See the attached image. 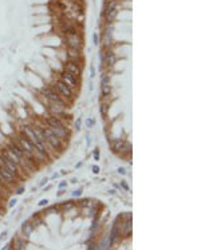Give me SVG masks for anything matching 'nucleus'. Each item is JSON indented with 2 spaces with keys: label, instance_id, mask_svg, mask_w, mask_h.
I'll return each mask as SVG.
<instances>
[{
  "label": "nucleus",
  "instance_id": "b1692460",
  "mask_svg": "<svg viewBox=\"0 0 201 250\" xmlns=\"http://www.w3.org/2000/svg\"><path fill=\"white\" fill-rule=\"evenodd\" d=\"M52 211H60L59 206H57V205H54V206H50V207H47V209H46L44 214H46V213H47V214H50V213H52Z\"/></svg>",
  "mask_w": 201,
  "mask_h": 250
},
{
  "label": "nucleus",
  "instance_id": "a18cd8bd",
  "mask_svg": "<svg viewBox=\"0 0 201 250\" xmlns=\"http://www.w3.org/2000/svg\"><path fill=\"white\" fill-rule=\"evenodd\" d=\"M76 182H78V181H76V178H73V179H71V183H76Z\"/></svg>",
  "mask_w": 201,
  "mask_h": 250
},
{
  "label": "nucleus",
  "instance_id": "e433bc0d",
  "mask_svg": "<svg viewBox=\"0 0 201 250\" xmlns=\"http://www.w3.org/2000/svg\"><path fill=\"white\" fill-rule=\"evenodd\" d=\"M121 186H122V187H123V189H125L126 191L129 190V186H128V183H126L125 181H122V182H121Z\"/></svg>",
  "mask_w": 201,
  "mask_h": 250
},
{
  "label": "nucleus",
  "instance_id": "ddd939ff",
  "mask_svg": "<svg viewBox=\"0 0 201 250\" xmlns=\"http://www.w3.org/2000/svg\"><path fill=\"white\" fill-rule=\"evenodd\" d=\"M34 225H32V222L31 221H24L23 223H21V236L24 237V238H28V237L32 234V231H34Z\"/></svg>",
  "mask_w": 201,
  "mask_h": 250
},
{
  "label": "nucleus",
  "instance_id": "7c9ffc66",
  "mask_svg": "<svg viewBox=\"0 0 201 250\" xmlns=\"http://www.w3.org/2000/svg\"><path fill=\"white\" fill-rule=\"evenodd\" d=\"M66 187H67V182L66 181H62L59 183V186H58V189H59V190H64Z\"/></svg>",
  "mask_w": 201,
  "mask_h": 250
},
{
  "label": "nucleus",
  "instance_id": "9b49d317",
  "mask_svg": "<svg viewBox=\"0 0 201 250\" xmlns=\"http://www.w3.org/2000/svg\"><path fill=\"white\" fill-rule=\"evenodd\" d=\"M0 175H2L3 179L5 181V183L10 185V186H11V185H14L15 181L18 179V178L15 177V175L12 174L10 170H8V169H5L4 166H0Z\"/></svg>",
  "mask_w": 201,
  "mask_h": 250
},
{
  "label": "nucleus",
  "instance_id": "412c9836",
  "mask_svg": "<svg viewBox=\"0 0 201 250\" xmlns=\"http://www.w3.org/2000/svg\"><path fill=\"white\" fill-rule=\"evenodd\" d=\"M74 207H75V203H74L73 201H69V202H62L59 205L60 211H69V210H71V209H74Z\"/></svg>",
  "mask_w": 201,
  "mask_h": 250
},
{
  "label": "nucleus",
  "instance_id": "ea45409f",
  "mask_svg": "<svg viewBox=\"0 0 201 250\" xmlns=\"http://www.w3.org/2000/svg\"><path fill=\"white\" fill-rule=\"evenodd\" d=\"M90 71H91V75H90V76H91V78H94V76H95V68H94L92 66L90 67Z\"/></svg>",
  "mask_w": 201,
  "mask_h": 250
},
{
  "label": "nucleus",
  "instance_id": "f257e3e1",
  "mask_svg": "<svg viewBox=\"0 0 201 250\" xmlns=\"http://www.w3.org/2000/svg\"><path fill=\"white\" fill-rule=\"evenodd\" d=\"M42 128H43V132H44L46 135V139H47V146L51 147V149H54L55 151H62L63 150V146H64V141L60 139L59 137H58L57 134H55L52 130L47 127V126H44V123L42 125Z\"/></svg>",
  "mask_w": 201,
  "mask_h": 250
},
{
  "label": "nucleus",
  "instance_id": "c9c22d12",
  "mask_svg": "<svg viewBox=\"0 0 201 250\" xmlns=\"http://www.w3.org/2000/svg\"><path fill=\"white\" fill-rule=\"evenodd\" d=\"M47 182H48V178H43V179H42V182H40V183H39V186H40V187H43V186H44L46 183H47Z\"/></svg>",
  "mask_w": 201,
  "mask_h": 250
},
{
  "label": "nucleus",
  "instance_id": "a878e982",
  "mask_svg": "<svg viewBox=\"0 0 201 250\" xmlns=\"http://www.w3.org/2000/svg\"><path fill=\"white\" fill-rule=\"evenodd\" d=\"M94 125H95V120L92 118H87V120H86V126H87V128L94 127Z\"/></svg>",
  "mask_w": 201,
  "mask_h": 250
},
{
  "label": "nucleus",
  "instance_id": "49530a36",
  "mask_svg": "<svg viewBox=\"0 0 201 250\" xmlns=\"http://www.w3.org/2000/svg\"><path fill=\"white\" fill-rule=\"evenodd\" d=\"M80 166H82V162H79V163H76V166H75V167H76V169H78V167H80Z\"/></svg>",
  "mask_w": 201,
  "mask_h": 250
},
{
  "label": "nucleus",
  "instance_id": "6e6552de",
  "mask_svg": "<svg viewBox=\"0 0 201 250\" xmlns=\"http://www.w3.org/2000/svg\"><path fill=\"white\" fill-rule=\"evenodd\" d=\"M66 46H67V48H71V50L80 51V50H82L83 42H82V39H80L79 35L67 36V38H66Z\"/></svg>",
  "mask_w": 201,
  "mask_h": 250
},
{
  "label": "nucleus",
  "instance_id": "f8f14e48",
  "mask_svg": "<svg viewBox=\"0 0 201 250\" xmlns=\"http://www.w3.org/2000/svg\"><path fill=\"white\" fill-rule=\"evenodd\" d=\"M117 62V56L114 54V51H111L110 48H106V52L103 54V64H106L107 67H113Z\"/></svg>",
  "mask_w": 201,
  "mask_h": 250
},
{
  "label": "nucleus",
  "instance_id": "c85d7f7f",
  "mask_svg": "<svg viewBox=\"0 0 201 250\" xmlns=\"http://www.w3.org/2000/svg\"><path fill=\"white\" fill-rule=\"evenodd\" d=\"M47 205H48V199H40L39 203H38L39 207H46Z\"/></svg>",
  "mask_w": 201,
  "mask_h": 250
},
{
  "label": "nucleus",
  "instance_id": "9d476101",
  "mask_svg": "<svg viewBox=\"0 0 201 250\" xmlns=\"http://www.w3.org/2000/svg\"><path fill=\"white\" fill-rule=\"evenodd\" d=\"M4 167L8 169V170H10L16 178L21 177V166L18 165V163H14L10 159H4Z\"/></svg>",
  "mask_w": 201,
  "mask_h": 250
},
{
  "label": "nucleus",
  "instance_id": "cd10ccee",
  "mask_svg": "<svg viewBox=\"0 0 201 250\" xmlns=\"http://www.w3.org/2000/svg\"><path fill=\"white\" fill-rule=\"evenodd\" d=\"M92 157H94V160H99V158H101L99 149H95L94 150V153H92Z\"/></svg>",
  "mask_w": 201,
  "mask_h": 250
},
{
  "label": "nucleus",
  "instance_id": "5701e85b",
  "mask_svg": "<svg viewBox=\"0 0 201 250\" xmlns=\"http://www.w3.org/2000/svg\"><path fill=\"white\" fill-rule=\"evenodd\" d=\"M110 80H111V75H110V74H103L102 78H101V86L110 84Z\"/></svg>",
  "mask_w": 201,
  "mask_h": 250
},
{
  "label": "nucleus",
  "instance_id": "4468645a",
  "mask_svg": "<svg viewBox=\"0 0 201 250\" xmlns=\"http://www.w3.org/2000/svg\"><path fill=\"white\" fill-rule=\"evenodd\" d=\"M118 5H119V0H106V4H105L103 8V16L106 14H109L110 11L118 8Z\"/></svg>",
  "mask_w": 201,
  "mask_h": 250
},
{
  "label": "nucleus",
  "instance_id": "4c0bfd02",
  "mask_svg": "<svg viewBox=\"0 0 201 250\" xmlns=\"http://www.w3.org/2000/svg\"><path fill=\"white\" fill-rule=\"evenodd\" d=\"M5 238H7V231H3V233L0 234V241L5 239Z\"/></svg>",
  "mask_w": 201,
  "mask_h": 250
},
{
  "label": "nucleus",
  "instance_id": "a211bd4d",
  "mask_svg": "<svg viewBox=\"0 0 201 250\" xmlns=\"http://www.w3.org/2000/svg\"><path fill=\"white\" fill-rule=\"evenodd\" d=\"M63 32L66 33L67 36H73V35H78V30L75 28L74 26H71V24H66V26L63 27Z\"/></svg>",
  "mask_w": 201,
  "mask_h": 250
},
{
  "label": "nucleus",
  "instance_id": "de8ad7c7",
  "mask_svg": "<svg viewBox=\"0 0 201 250\" xmlns=\"http://www.w3.org/2000/svg\"><path fill=\"white\" fill-rule=\"evenodd\" d=\"M60 174H62V175H66V174H67V171H66V170H62Z\"/></svg>",
  "mask_w": 201,
  "mask_h": 250
},
{
  "label": "nucleus",
  "instance_id": "2eb2a0df",
  "mask_svg": "<svg viewBox=\"0 0 201 250\" xmlns=\"http://www.w3.org/2000/svg\"><path fill=\"white\" fill-rule=\"evenodd\" d=\"M67 60H75V62H82V54L78 50H71L67 48Z\"/></svg>",
  "mask_w": 201,
  "mask_h": 250
},
{
  "label": "nucleus",
  "instance_id": "aec40b11",
  "mask_svg": "<svg viewBox=\"0 0 201 250\" xmlns=\"http://www.w3.org/2000/svg\"><path fill=\"white\" fill-rule=\"evenodd\" d=\"M30 221L32 222L34 227H38V226H40V225H43V218L40 217V213H35Z\"/></svg>",
  "mask_w": 201,
  "mask_h": 250
},
{
  "label": "nucleus",
  "instance_id": "4be33fe9",
  "mask_svg": "<svg viewBox=\"0 0 201 250\" xmlns=\"http://www.w3.org/2000/svg\"><path fill=\"white\" fill-rule=\"evenodd\" d=\"M111 91H113V88H111L110 84H105V86H101V94L103 98H109L111 95Z\"/></svg>",
  "mask_w": 201,
  "mask_h": 250
},
{
  "label": "nucleus",
  "instance_id": "dca6fc26",
  "mask_svg": "<svg viewBox=\"0 0 201 250\" xmlns=\"http://www.w3.org/2000/svg\"><path fill=\"white\" fill-rule=\"evenodd\" d=\"M117 16H118V8H115V10L110 11L109 14L105 15V20H106L107 24H110V23H113V21L117 19Z\"/></svg>",
  "mask_w": 201,
  "mask_h": 250
},
{
  "label": "nucleus",
  "instance_id": "bb28decb",
  "mask_svg": "<svg viewBox=\"0 0 201 250\" xmlns=\"http://www.w3.org/2000/svg\"><path fill=\"white\" fill-rule=\"evenodd\" d=\"M89 205H90V201L89 199H82L79 202V207H87Z\"/></svg>",
  "mask_w": 201,
  "mask_h": 250
},
{
  "label": "nucleus",
  "instance_id": "f3484780",
  "mask_svg": "<svg viewBox=\"0 0 201 250\" xmlns=\"http://www.w3.org/2000/svg\"><path fill=\"white\" fill-rule=\"evenodd\" d=\"M26 239L24 237H18V238H15V245H14V249H18V250H23L26 248Z\"/></svg>",
  "mask_w": 201,
  "mask_h": 250
},
{
  "label": "nucleus",
  "instance_id": "7ed1b4c3",
  "mask_svg": "<svg viewBox=\"0 0 201 250\" xmlns=\"http://www.w3.org/2000/svg\"><path fill=\"white\" fill-rule=\"evenodd\" d=\"M111 149L121 157H129L131 154V144L125 139H114L111 142Z\"/></svg>",
  "mask_w": 201,
  "mask_h": 250
},
{
  "label": "nucleus",
  "instance_id": "a19ab883",
  "mask_svg": "<svg viewBox=\"0 0 201 250\" xmlns=\"http://www.w3.org/2000/svg\"><path fill=\"white\" fill-rule=\"evenodd\" d=\"M86 139H87V141H86V142H87V146H90V144H91V139H90V137H89V135H86Z\"/></svg>",
  "mask_w": 201,
  "mask_h": 250
},
{
  "label": "nucleus",
  "instance_id": "37998d69",
  "mask_svg": "<svg viewBox=\"0 0 201 250\" xmlns=\"http://www.w3.org/2000/svg\"><path fill=\"white\" fill-rule=\"evenodd\" d=\"M58 177H59V174H58V172H55V174H52V179H57Z\"/></svg>",
  "mask_w": 201,
  "mask_h": 250
},
{
  "label": "nucleus",
  "instance_id": "09e8293b",
  "mask_svg": "<svg viewBox=\"0 0 201 250\" xmlns=\"http://www.w3.org/2000/svg\"><path fill=\"white\" fill-rule=\"evenodd\" d=\"M0 201H2V199H0Z\"/></svg>",
  "mask_w": 201,
  "mask_h": 250
},
{
  "label": "nucleus",
  "instance_id": "0eeeda50",
  "mask_svg": "<svg viewBox=\"0 0 201 250\" xmlns=\"http://www.w3.org/2000/svg\"><path fill=\"white\" fill-rule=\"evenodd\" d=\"M15 141L19 143V146L23 149V153H32L34 154V144L31 143V141L28 138L26 137V135H23L21 132H19V135H18L16 138H15Z\"/></svg>",
  "mask_w": 201,
  "mask_h": 250
},
{
  "label": "nucleus",
  "instance_id": "f03ea898",
  "mask_svg": "<svg viewBox=\"0 0 201 250\" xmlns=\"http://www.w3.org/2000/svg\"><path fill=\"white\" fill-rule=\"evenodd\" d=\"M52 87L55 88V91H57L58 94H59L60 97L67 102V103H71V102L75 99V91L71 90L69 86L64 84V83L62 82V80L57 79L54 83H52Z\"/></svg>",
  "mask_w": 201,
  "mask_h": 250
},
{
  "label": "nucleus",
  "instance_id": "72a5a7b5",
  "mask_svg": "<svg viewBox=\"0 0 201 250\" xmlns=\"http://www.w3.org/2000/svg\"><path fill=\"white\" fill-rule=\"evenodd\" d=\"M118 174H121V175H126V169L125 167H118Z\"/></svg>",
  "mask_w": 201,
  "mask_h": 250
},
{
  "label": "nucleus",
  "instance_id": "c03bdc74",
  "mask_svg": "<svg viewBox=\"0 0 201 250\" xmlns=\"http://www.w3.org/2000/svg\"><path fill=\"white\" fill-rule=\"evenodd\" d=\"M2 190H3V189L0 187V199H3V197H4V195H3V193H2Z\"/></svg>",
  "mask_w": 201,
  "mask_h": 250
},
{
  "label": "nucleus",
  "instance_id": "1a4fd4ad",
  "mask_svg": "<svg viewBox=\"0 0 201 250\" xmlns=\"http://www.w3.org/2000/svg\"><path fill=\"white\" fill-rule=\"evenodd\" d=\"M7 147H8V149H10L12 153H14L15 155H16L20 160L24 158L23 149H21V147L19 146V143H18V142L15 141V139H8V141H7ZM20 166H21V163H20Z\"/></svg>",
  "mask_w": 201,
  "mask_h": 250
},
{
  "label": "nucleus",
  "instance_id": "58836bf2",
  "mask_svg": "<svg viewBox=\"0 0 201 250\" xmlns=\"http://www.w3.org/2000/svg\"><path fill=\"white\" fill-rule=\"evenodd\" d=\"M24 193V187H19V189L16 190V194L18 195H20V194H23Z\"/></svg>",
  "mask_w": 201,
  "mask_h": 250
},
{
  "label": "nucleus",
  "instance_id": "393cba45",
  "mask_svg": "<svg viewBox=\"0 0 201 250\" xmlns=\"http://www.w3.org/2000/svg\"><path fill=\"white\" fill-rule=\"evenodd\" d=\"M82 195V189H78V190H74L73 193H71V197L73 198H79V197Z\"/></svg>",
  "mask_w": 201,
  "mask_h": 250
},
{
  "label": "nucleus",
  "instance_id": "6ab92c4d",
  "mask_svg": "<svg viewBox=\"0 0 201 250\" xmlns=\"http://www.w3.org/2000/svg\"><path fill=\"white\" fill-rule=\"evenodd\" d=\"M99 111H101L102 116L106 119L107 115H109V111H110V104L107 103V102H102L101 106H99Z\"/></svg>",
  "mask_w": 201,
  "mask_h": 250
},
{
  "label": "nucleus",
  "instance_id": "c756f323",
  "mask_svg": "<svg viewBox=\"0 0 201 250\" xmlns=\"http://www.w3.org/2000/svg\"><path fill=\"white\" fill-rule=\"evenodd\" d=\"M80 127H82V120H80V118H78V120L75 122V130H76V131H79V130H80Z\"/></svg>",
  "mask_w": 201,
  "mask_h": 250
},
{
  "label": "nucleus",
  "instance_id": "39448f33",
  "mask_svg": "<svg viewBox=\"0 0 201 250\" xmlns=\"http://www.w3.org/2000/svg\"><path fill=\"white\" fill-rule=\"evenodd\" d=\"M58 79L62 80L64 84H67L71 90H74V91L79 87V78H76V76H74L73 74L67 72V71H64V70L59 74V78Z\"/></svg>",
  "mask_w": 201,
  "mask_h": 250
},
{
  "label": "nucleus",
  "instance_id": "2f4dec72",
  "mask_svg": "<svg viewBox=\"0 0 201 250\" xmlns=\"http://www.w3.org/2000/svg\"><path fill=\"white\" fill-rule=\"evenodd\" d=\"M91 170H92V172H94V174H99L101 169H99V166H98V165H94V166L91 167Z\"/></svg>",
  "mask_w": 201,
  "mask_h": 250
},
{
  "label": "nucleus",
  "instance_id": "f704fd0d",
  "mask_svg": "<svg viewBox=\"0 0 201 250\" xmlns=\"http://www.w3.org/2000/svg\"><path fill=\"white\" fill-rule=\"evenodd\" d=\"M92 42H94L95 46L99 44V43H98V35H97V33H94V35H92Z\"/></svg>",
  "mask_w": 201,
  "mask_h": 250
},
{
  "label": "nucleus",
  "instance_id": "20e7f679",
  "mask_svg": "<svg viewBox=\"0 0 201 250\" xmlns=\"http://www.w3.org/2000/svg\"><path fill=\"white\" fill-rule=\"evenodd\" d=\"M40 94H42L43 98H46L48 102H57V103H63V104H69L63 98L55 91V88L52 86H47V87H43L40 90Z\"/></svg>",
  "mask_w": 201,
  "mask_h": 250
},
{
  "label": "nucleus",
  "instance_id": "473e14b6",
  "mask_svg": "<svg viewBox=\"0 0 201 250\" xmlns=\"http://www.w3.org/2000/svg\"><path fill=\"white\" fill-rule=\"evenodd\" d=\"M16 203H18V199H15V198H14V199H11V201H10V203H8V207H14V206L16 205Z\"/></svg>",
  "mask_w": 201,
  "mask_h": 250
},
{
  "label": "nucleus",
  "instance_id": "79ce46f5",
  "mask_svg": "<svg viewBox=\"0 0 201 250\" xmlns=\"http://www.w3.org/2000/svg\"><path fill=\"white\" fill-rule=\"evenodd\" d=\"M63 193H64V190H59V191H58L57 195H58V197H60V195H63Z\"/></svg>",
  "mask_w": 201,
  "mask_h": 250
},
{
  "label": "nucleus",
  "instance_id": "423d86ee",
  "mask_svg": "<svg viewBox=\"0 0 201 250\" xmlns=\"http://www.w3.org/2000/svg\"><path fill=\"white\" fill-rule=\"evenodd\" d=\"M64 71L73 74L74 76L79 78L82 75V62H75V60H67L64 63Z\"/></svg>",
  "mask_w": 201,
  "mask_h": 250
}]
</instances>
